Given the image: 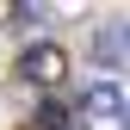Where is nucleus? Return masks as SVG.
<instances>
[{"mask_svg": "<svg viewBox=\"0 0 130 130\" xmlns=\"http://www.w3.org/2000/svg\"><path fill=\"white\" fill-rule=\"evenodd\" d=\"M12 80L31 93H62L68 87V50L56 37H25V50L12 56Z\"/></svg>", "mask_w": 130, "mask_h": 130, "instance_id": "1", "label": "nucleus"}, {"mask_svg": "<svg viewBox=\"0 0 130 130\" xmlns=\"http://www.w3.org/2000/svg\"><path fill=\"white\" fill-rule=\"evenodd\" d=\"M68 105H74V118H80V124H93V118L124 124V105H130V99H124V80H87Z\"/></svg>", "mask_w": 130, "mask_h": 130, "instance_id": "2", "label": "nucleus"}, {"mask_svg": "<svg viewBox=\"0 0 130 130\" xmlns=\"http://www.w3.org/2000/svg\"><path fill=\"white\" fill-rule=\"evenodd\" d=\"M31 130H93V124H80V118H74L68 93H37V111H31Z\"/></svg>", "mask_w": 130, "mask_h": 130, "instance_id": "3", "label": "nucleus"}, {"mask_svg": "<svg viewBox=\"0 0 130 130\" xmlns=\"http://www.w3.org/2000/svg\"><path fill=\"white\" fill-rule=\"evenodd\" d=\"M87 56L105 68V80H118V74H124V31H118V25L93 31V37H87Z\"/></svg>", "mask_w": 130, "mask_h": 130, "instance_id": "4", "label": "nucleus"}, {"mask_svg": "<svg viewBox=\"0 0 130 130\" xmlns=\"http://www.w3.org/2000/svg\"><path fill=\"white\" fill-rule=\"evenodd\" d=\"M50 12L43 6H6V31H31V25H43Z\"/></svg>", "mask_w": 130, "mask_h": 130, "instance_id": "5", "label": "nucleus"}]
</instances>
